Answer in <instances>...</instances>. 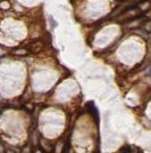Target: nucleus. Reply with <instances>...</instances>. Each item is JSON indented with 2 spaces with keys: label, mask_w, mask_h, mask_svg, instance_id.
Masks as SVG:
<instances>
[{
  "label": "nucleus",
  "mask_w": 151,
  "mask_h": 153,
  "mask_svg": "<svg viewBox=\"0 0 151 153\" xmlns=\"http://www.w3.org/2000/svg\"><path fill=\"white\" fill-rule=\"evenodd\" d=\"M42 44L41 42H34V44H31V45L29 46V48H30V51H33V53H37V51H40L42 49Z\"/></svg>",
  "instance_id": "obj_2"
},
{
  "label": "nucleus",
  "mask_w": 151,
  "mask_h": 153,
  "mask_svg": "<svg viewBox=\"0 0 151 153\" xmlns=\"http://www.w3.org/2000/svg\"><path fill=\"white\" fill-rule=\"evenodd\" d=\"M14 54H18V55H26L27 51L25 49H18V51H14Z\"/></svg>",
  "instance_id": "obj_4"
},
{
  "label": "nucleus",
  "mask_w": 151,
  "mask_h": 153,
  "mask_svg": "<svg viewBox=\"0 0 151 153\" xmlns=\"http://www.w3.org/2000/svg\"><path fill=\"white\" fill-rule=\"evenodd\" d=\"M143 29H144L145 31L151 32V21L150 19H147V21H145V23L143 24Z\"/></svg>",
  "instance_id": "obj_3"
},
{
  "label": "nucleus",
  "mask_w": 151,
  "mask_h": 153,
  "mask_svg": "<svg viewBox=\"0 0 151 153\" xmlns=\"http://www.w3.org/2000/svg\"><path fill=\"white\" fill-rule=\"evenodd\" d=\"M143 10L142 9H139V8H134V7H131L128 9H125V12L120 15L118 17V22H127V21H133V19H136L138 17H141L143 15Z\"/></svg>",
  "instance_id": "obj_1"
},
{
  "label": "nucleus",
  "mask_w": 151,
  "mask_h": 153,
  "mask_svg": "<svg viewBox=\"0 0 151 153\" xmlns=\"http://www.w3.org/2000/svg\"><path fill=\"white\" fill-rule=\"evenodd\" d=\"M7 153H13V152H12L10 150H8V151H7Z\"/></svg>",
  "instance_id": "obj_5"
}]
</instances>
